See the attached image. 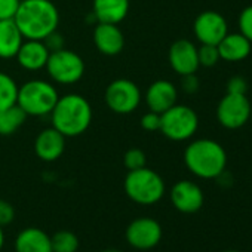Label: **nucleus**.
I'll list each match as a JSON object with an SVG mask.
<instances>
[{"instance_id":"1","label":"nucleus","mask_w":252,"mask_h":252,"mask_svg":"<svg viewBox=\"0 0 252 252\" xmlns=\"http://www.w3.org/2000/svg\"><path fill=\"white\" fill-rule=\"evenodd\" d=\"M14 21L24 39L46 40L60 24V12L51 0H21Z\"/></svg>"},{"instance_id":"2","label":"nucleus","mask_w":252,"mask_h":252,"mask_svg":"<svg viewBox=\"0 0 252 252\" xmlns=\"http://www.w3.org/2000/svg\"><path fill=\"white\" fill-rule=\"evenodd\" d=\"M184 163L194 177L217 180L227 168V153L215 140L200 138L186 147Z\"/></svg>"},{"instance_id":"3","label":"nucleus","mask_w":252,"mask_h":252,"mask_svg":"<svg viewBox=\"0 0 252 252\" xmlns=\"http://www.w3.org/2000/svg\"><path fill=\"white\" fill-rule=\"evenodd\" d=\"M52 126L64 137H79L85 134L92 122V107L79 94L60 96L51 111Z\"/></svg>"},{"instance_id":"4","label":"nucleus","mask_w":252,"mask_h":252,"mask_svg":"<svg viewBox=\"0 0 252 252\" xmlns=\"http://www.w3.org/2000/svg\"><path fill=\"white\" fill-rule=\"evenodd\" d=\"M125 193L138 205H155L165 196V181L153 169L144 166L135 171H128L123 183Z\"/></svg>"},{"instance_id":"5","label":"nucleus","mask_w":252,"mask_h":252,"mask_svg":"<svg viewBox=\"0 0 252 252\" xmlns=\"http://www.w3.org/2000/svg\"><path fill=\"white\" fill-rule=\"evenodd\" d=\"M60 95L54 85L46 80H29L18 88L17 104L27 116H46L54 110Z\"/></svg>"},{"instance_id":"6","label":"nucleus","mask_w":252,"mask_h":252,"mask_svg":"<svg viewBox=\"0 0 252 252\" xmlns=\"http://www.w3.org/2000/svg\"><path fill=\"white\" fill-rule=\"evenodd\" d=\"M199 128L197 113L184 104H175L160 114V132L171 141H187Z\"/></svg>"},{"instance_id":"7","label":"nucleus","mask_w":252,"mask_h":252,"mask_svg":"<svg viewBox=\"0 0 252 252\" xmlns=\"http://www.w3.org/2000/svg\"><path fill=\"white\" fill-rule=\"evenodd\" d=\"M46 70L51 79L61 85H73L85 74V63L80 55L68 49L51 51Z\"/></svg>"},{"instance_id":"8","label":"nucleus","mask_w":252,"mask_h":252,"mask_svg":"<svg viewBox=\"0 0 252 252\" xmlns=\"http://www.w3.org/2000/svg\"><path fill=\"white\" fill-rule=\"evenodd\" d=\"M141 91L138 85L129 79L113 80L104 94L107 107L117 114H129L135 111L141 102Z\"/></svg>"},{"instance_id":"9","label":"nucleus","mask_w":252,"mask_h":252,"mask_svg":"<svg viewBox=\"0 0 252 252\" xmlns=\"http://www.w3.org/2000/svg\"><path fill=\"white\" fill-rule=\"evenodd\" d=\"M252 105L246 95L225 94L217 107V120L225 129H239L251 119Z\"/></svg>"},{"instance_id":"10","label":"nucleus","mask_w":252,"mask_h":252,"mask_svg":"<svg viewBox=\"0 0 252 252\" xmlns=\"http://www.w3.org/2000/svg\"><path fill=\"white\" fill-rule=\"evenodd\" d=\"M162 225L150 217H141L129 222L126 227L125 237L132 248L138 251H149L156 248L162 240Z\"/></svg>"},{"instance_id":"11","label":"nucleus","mask_w":252,"mask_h":252,"mask_svg":"<svg viewBox=\"0 0 252 252\" xmlns=\"http://www.w3.org/2000/svg\"><path fill=\"white\" fill-rule=\"evenodd\" d=\"M193 33L200 45H218L228 33L225 18L215 11H205L197 15L193 24Z\"/></svg>"},{"instance_id":"12","label":"nucleus","mask_w":252,"mask_h":252,"mask_svg":"<svg viewBox=\"0 0 252 252\" xmlns=\"http://www.w3.org/2000/svg\"><path fill=\"white\" fill-rule=\"evenodd\" d=\"M174 208L181 214H196L202 209L205 196L202 189L189 180H181L175 183L169 193Z\"/></svg>"},{"instance_id":"13","label":"nucleus","mask_w":252,"mask_h":252,"mask_svg":"<svg viewBox=\"0 0 252 252\" xmlns=\"http://www.w3.org/2000/svg\"><path fill=\"white\" fill-rule=\"evenodd\" d=\"M168 60L171 68L180 76L193 74L200 67L197 58V48L193 42L187 39H180L171 45Z\"/></svg>"},{"instance_id":"14","label":"nucleus","mask_w":252,"mask_h":252,"mask_svg":"<svg viewBox=\"0 0 252 252\" xmlns=\"http://www.w3.org/2000/svg\"><path fill=\"white\" fill-rule=\"evenodd\" d=\"M178 91L175 85L169 80H156L153 82L146 92V104L150 111L165 113L168 108L177 104Z\"/></svg>"},{"instance_id":"15","label":"nucleus","mask_w":252,"mask_h":252,"mask_svg":"<svg viewBox=\"0 0 252 252\" xmlns=\"http://www.w3.org/2000/svg\"><path fill=\"white\" fill-rule=\"evenodd\" d=\"M94 43L101 54L107 57H114L123 51L125 37L117 24L98 23L94 30Z\"/></svg>"},{"instance_id":"16","label":"nucleus","mask_w":252,"mask_h":252,"mask_svg":"<svg viewBox=\"0 0 252 252\" xmlns=\"http://www.w3.org/2000/svg\"><path fill=\"white\" fill-rule=\"evenodd\" d=\"M64 150H65V137L60 131H57L54 126L43 129L34 141V152L37 158L45 162H54L60 159Z\"/></svg>"},{"instance_id":"17","label":"nucleus","mask_w":252,"mask_h":252,"mask_svg":"<svg viewBox=\"0 0 252 252\" xmlns=\"http://www.w3.org/2000/svg\"><path fill=\"white\" fill-rule=\"evenodd\" d=\"M49 54H51V49L48 48L45 40L26 39V42H23L15 58L18 60V64L23 68L36 71V70L46 67Z\"/></svg>"},{"instance_id":"18","label":"nucleus","mask_w":252,"mask_h":252,"mask_svg":"<svg viewBox=\"0 0 252 252\" xmlns=\"http://www.w3.org/2000/svg\"><path fill=\"white\" fill-rule=\"evenodd\" d=\"M220 58L227 63H239L249 57L252 43L242 33H227L225 37L217 45Z\"/></svg>"},{"instance_id":"19","label":"nucleus","mask_w":252,"mask_h":252,"mask_svg":"<svg viewBox=\"0 0 252 252\" xmlns=\"http://www.w3.org/2000/svg\"><path fill=\"white\" fill-rule=\"evenodd\" d=\"M15 252H52L51 236L37 227L24 228L15 239Z\"/></svg>"},{"instance_id":"20","label":"nucleus","mask_w":252,"mask_h":252,"mask_svg":"<svg viewBox=\"0 0 252 252\" xmlns=\"http://www.w3.org/2000/svg\"><path fill=\"white\" fill-rule=\"evenodd\" d=\"M129 0H94V15L98 23L119 24L129 12Z\"/></svg>"},{"instance_id":"21","label":"nucleus","mask_w":252,"mask_h":252,"mask_svg":"<svg viewBox=\"0 0 252 252\" xmlns=\"http://www.w3.org/2000/svg\"><path fill=\"white\" fill-rule=\"evenodd\" d=\"M24 36L14 20L0 21V58H14L17 57Z\"/></svg>"},{"instance_id":"22","label":"nucleus","mask_w":252,"mask_h":252,"mask_svg":"<svg viewBox=\"0 0 252 252\" xmlns=\"http://www.w3.org/2000/svg\"><path fill=\"white\" fill-rule=\"evenodd\" d=\"M27 114L18 104L0 110V135L8 137L15 134L24 125Z\"/></svg>"},{"instance_id":"23","label":"nucleus","mask_w":252,"mask_h":252,"mask_svg":"<svg viewBox=\"0 0 252 252\" xmlns=\"http://www.w3.org/2000/svg\"><path fill=\"white\" fill-rule=\"evenodd\" d=\"M17 96H18L17 82L9 74L0 71V110L17 104Z\"/></svg>"},{"instance_id":"24","label":"nucleus","mask_w":252,"mask_h":252,"mask_svg":"<svg viewBox=\"0 0 252 252\" xmlns=\"http://www.w3.org/2000/svg\"><path fill=\"white\" fill-rule=\"evenodd\" d=\"M52 252H77L79 239L73 231L60 230L54 236H51Z\"/></svg>"},{"instance_id":"25","label":"nucleus","mask_w":252,"mask_h":252,"mask_svg":"<svg viewBox=\"0 0 252 252\" xmlns=\"http://www.w3.org/2000/svg\"><path fill=\"white\" fill-rule=\"evenodd\" d=\"M123 163L128 171H135V169L144 168L147 163L146 153L141 149H129L123 156Z\"/></svg>"},{"instance_id":"26","label":"nucleus","mask_w":252,"mask_h":252,"mask_svg":"<svg viewBox=\"0 0 252 252\" xmlns=\"http://www.w3.org/2000/svg\"><path fill=\"white\" fill-rule=\"evenodd\" d=\"M197 58L199 65L203 67H214L221 60L218 48L215 45H200V48H197Z\"/></svg>"},{"instance_id":"27","label":"nucleus","mask_w":252,"mask_h":252,"mask_svg":"<svg viewBox=\"0 0 252 252\" xmlns=\"http://www.w3.org/2000/svg\"><path fill=\"white\" fill-rule=\"evenodd\" d=\"M237 26H239V33H242L252 43V5L246 6L240 12Z\"/></svg>"},{"instance_id":"28","label":"nucleus","mask_w":252,"mask_h":252,"mask_svg":"<svg viewBox=\"0 0 252 252\" xmlns=\"http://www.w3.org/2000/svg\"><path fill=\"white\" fill-rule=\"evenodd\" d=\"M21 0H0V21L14 20Z\"/></svg>"},{"instance_id":"29","label":"nucleus","mask_w":252,"mask_h":252,"mask_svg":"<svg viewBox=\"0 0 252 252\" xmlns=\"http://www.w3.org/2000/svg\"><path fill=\"white\" fill-rule=\"evenodd\" d=\"M140 125L144 131H149V132L160 131V114L155 111H149L141 117Z\"/></svg>"},{"instance_id":"30","label":"nucleus","mask_w":252,"mask_h":252,"mask_svg":"<svg viewBox=\"0 0 252 252\" xmlns=\"http://www.w3.org/2000/svg\"><path fill=\"white\" fill-rule=\"evenodd\" d=\"M248 83L240 76H233L227 82V94H237V95H246Z\"/></svg>"},{"instance_id":"31","label":"nucleus","mask_w":252,"mask_h":252,"mask_svg":"<svg viewBox=\"0 0 252 252\" xmlns=\"http://www.w3.org/2000/svg\"><path fill=\"white\" fill-rule=\"evenodd\" d=\"M14 218H15L14 206L9 202L0 199V225H2V227L9 225L14 221Z\"/></svg>"},{"instance_id":"32","label":"nucleus","mask_w":252,"mask_h":252,"mask_svg":"<svg viewBox=\"0 0 252 252\" xmlns=\"http://www.w3.org/2000/svg\"><path fill=\"white\" fill-rule=\"evenodd\" d=\"M183 80H181V88L186 94H196L199 91V79L196 76V73L193 74H186V76H181Z\"/></svg>"},{"instance_id":"33","label":"nucleus","mask_w":252,"mask_h":252,"mask_svg":"<svg viewBox=\"0 0 252 252\" xmlns=\"http://www.w3.org/2000/svg\"><path fill=\"white\" fill-rule=\"evenodd\" d=\"M3 245H5V233H3V227L0 225V251H2Z\"/></svg>"},{"instance_id":"34","label":"nucleus","mask_w":252,"mask_h":252,"mask_svg":"<svg viewBox=\"0 0 252 252\" xmlns=\"http://www.w3.org/2000/svg\"><path fill=\"white\" fill-rule=\"evenodd\" d=\"M101 252H122V251H117V249H104Z\"/></svg>"},{"instance_id":"35","label":"nucleus","mask_w":252,"mask_h":252,"mask_svg":"<svg viewBox=\"0 0 252 252\" xmlns=\"http://www.w3.org/2000/svg\"><path fill=\"white\" fill-rule=\"evenodd\" d=\"M224 252H240V251H234V249H228V251H224Z\"/></svg>"},{"instance_id":"36","label":"nucleus","mask_w":252,"mask_h":252,"mask_svg":"<svg viewBox=\"0 0 252 252\" xmlns=\"http://www.w3.org/2000/svg\"><path fill=\"white\" fill-rule=\"evenodd\" d=\"M251 119H252V111H251Z\"/></svg>"}]
</instances>
